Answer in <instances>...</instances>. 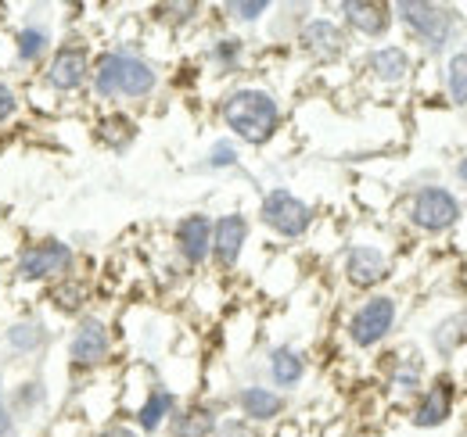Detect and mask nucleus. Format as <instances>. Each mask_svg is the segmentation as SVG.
I'll use <instances>...</instances> for the list:
<instances>
[{
	"label": "nucleus",
	"mask_w": 467,
	"mask_h": 437,
	"mask_svg": "<svg viewBox=\"0 0 467 437\" xmlns=\"http://www.w3.org/2000/svg\"><path fill=\"white\" fill-rule=\"evenodd\" d=\"M457 409V383L450 377H435L431 383H424V391L413 398L410 405V423L417 431H439L453 420Z\"/></svg>",
	"instance_id": "nucleus-19"
},
{
	"label": "nucleus",
	"mask_w": 467,
	"mask_h": 437,
	"mask_svg": "<svg viewBox=\"0 0 467 437\" xmlns=\"http://www.w3.org/2000/svg\"><path fill=\"white\" fill-rule=\"evenodd\" d=\"M162 68L130 44H112L94 51L90 68V90L87 97L101 108H122V105H144L159 94Z\"/></svg>",
	"instance_id": "nucleus-1"
},
{
	"label": "nucleus",
	"mask_w": 467,
	"mask_h": 437,
	"mask_svg": "<svg viewBox=\"0 0 467 437\" xmlns=\"http://www.w3.org/2000/svg\"><path fill=\"white\" fill-rule=\"evenodd\" d=\"M231 401H234V416H241V420H248V423H255V427H274V423H281L285 412H288V394L274 391L270 383H263V381L241 383V387L234 391Z\"/></svg>",
	"instance_id": "nucleus-18"
},
{
	"label": "nucleus",
	"mask_w": 467,
	"mask_h": 437,
	"mask_svg": "<svg viewBox=\"0 0 467 437\" xmlns=\"http://www.w3.org/2000/svg\"><path fill=\"white\" fill-rule=\"evenodd\" d=\"M18 423L11 416V405H7V373L0 370V437H18Z\"/></svg>",
	"instance_id": "nucleus-35"
},
{
	"label": "nucleus",
	"mask_w": 467,
	"mask_h": 437,
	"mask_svg": "<svg viewBox=\"0 0 467 437\" xmlns=\"http://www.w3.org/2000/svg\"><path fill=\"white\" fill-rule=\"evenodd\" d=\"M274 7H277L274 0H227V4H220L223 18L234 25H259V22L270 18Z\"/></svg>",
	"instance_id": "nucleus-32"
},
{
	"label": "nucleus",
	"mask_w": 467,
	"mask_h": 437,
	"mask_svg": "<svg viewBox=\"0 0 467 437\" xmlns=\"http://www.w3.org/2000/svg\"><path fill=\"white\" fill-rule=\"evenodd\" d=\"M11 72H40L58 44L55 18H47V7H33V15H22L11 29Z\"/></svg>",
	"instance_id": "nucleus-9"
},
{
	"label": "nucleus",
	"mask_w": 467,
	"mask_h": 437,
	"mask_svg": "<svg viewBox=\"0 0 467 437\" xmlns=\"http://www.w3.org/2000/svg\"><path fill=\"white\" fill-rule=\"evenodd\" d=\"M90 68H94V47L83 33H65L58 36L51 57L36 72V83L55 97V101H72L87 97L90 90Z\"/></svg>",
	"instance_id": "nucleus-4"
},
{
	"label": "nucleus",
	"mask_w": 467,
	"mask_h": 437,
	"mask_svg": "<svg viewBox=\"0 0 467 437\" xmlns=\"http://www.w3.org/2000/svg\"><path fill=\"white\" fill-rule=\"evenodd\" d=\"M18 437H26V434H18Z\"/></svg>",
	"instance_id": "nucleus-39"
},
{
	"label": "nucleus",
	"mask_w": 467,
	"mask_h": 437,
	"mask_svg": "<svg viewBox=\"0 0 467 437\" xmlns=\"http://www.w3.org/2000/svg\"><path fill=\"white\" fill-rule=\"evenodd\" d=\"M252 240V218L241 208H231L223 216H213V255L209 266H216L220 273H234L244 259V248Z\"/></svg>",
	"instance_id": "nucleus-15"
},
{
	"label": "nucleus",
	"mask_w": 467,
	"mask_h": 437,
	"mask_svg": "<svg viewBox=\"0 0 467 437\" xmlns=\"http://www.w3.org/2000/svg\"><path fill=\"white\" fill-rule=\"evenodd\" d=\"M26 111V94H22V83L11 79V76H0V129L15 126Z\"/></svg>",
	"instance_id": "nucleus-33"
},
{
	"label": "nucleus",
	"mask_w": 467,
	"mask_h": 437,
	"mask_svg": "<svg viewBox=\"0 0 467 437\" xmlns=\"http://www.w3.org/2000/svg\"><path fill=\"white\" fill-rule=\"evenodd\" d=\"M90 137L98 147L112 151V155H122L137 144L140 137V122L130 115L126 108H101L90 122Z\"/></svg>",
	"instance_id": "nucleus-23"
},
{
	"label": "nucleus",
	"mask_w": 467,
	"mask_h": 437,
	"mask_svg": "<svg viewBox=\"0 0 467 437\" xmlns=\"http://www.w3.org/2000/svg\"><path fill=\"white\" fill-rule=\"evenodd\" d=\"M7 405H11V416H15L18 431L51 423L55 398H51L47 377H44L40 370H29V373H22L15 383L7 381Z\"/></svg>",
	"instance_id": "nucleus-13"
},
{
	"label": "nucleus",
	"mask_w": 467,
	"mask_h": 437,
	"mask_svg": "<svg viewBox=\"0 0 467 437\" xmlns=\"http://www.w3.org/2000/svg\"><path fill=\"white\" fill-rule=\"evenodd\" d=\"M44 301H47L51 312H58V316H65V320L72 323V320H79V316L90 312L94 287H90V279L72 273V276H65L61 283H55V287H47V290H44Z\"/></svg>",
	"instance_id": "nucleus-25"
},
{
	"label": "nucleus",
	"mask_w": 467,
	"mask_h": 437,
	"mask_svg": "<svg viewBox=\"0 0 467 437\" xmlns=\"http://www.w3.org/2000/svg\"><path fill=\"white\" fill-rule=\"evenodd\" d=\"M457 179H461V183H467V155L457 162Z\"/></svg>",
	"instance_id": "nucleus-38"
},
{
	"label": "nucleus",
	"mask_w": 467,
	"mask_h": 437,
	"mask_svg": "<svg viewBox=\"0 0 467 437\" xmlns=\"http://www.w3.org/2000/svg\"><path fill=\"white\" fill-rule=\"evenodd\" d=\"M292 44L298 47V55H306L317 65H338L352 51V36L346 33V25L338 18H331V15H309L298 25Z\"/></svg>",
	"instance_id": "nucleus-12"
},
{
	"label": "nucleus",
	"mask_w": 467,
	"mask_h": 437,
	"mask_svg": "<svg viewBox=\"0 0 467 437\" xmlns=\"http://www.w3.org/2000/svg\"><path fill=\"white\" fill-rule=\"evenodd\" d=\"M216 437H263V427H255V423H248L241 416H223Z\"/></svg>",
	"instance_id": "nucleus-34"
},
{
	"label": "nucleus",
	"mask_w": 467,
	"mask_h": 437,
	"mask_svg": "<svg viewBox=\"0 0 467 437\" xmlns=\"http://www.w3.org/2000/svg\"><path fill=\"white\" fill-rule=\"evenodd\" d=\"M342 276L352 290H363V294H374L381 283H389L392 276V259L385 248L378 244H367V240H356L346 248L342 255Z\"/></svg>",
	"instance_id": "nucleus-16"
},
{
	"label": "nucleus",
	"mask_w": 467,
	"mask_h": 437,
	"mask_svg": "<svg viewBox=\"0 0 467 437\" xmlns=\"http://www.w3.org/2000/svg\"><path fill=\"white\" fill-rule=\"evenodd\" d=\"M461 216H464V201L450 187H442V183L417 187L407 201V222L417 233H424V237L450 233L461 222Z\"/></svg>",
	"instance_id": "nucleus-11"
},
{
	"label": "nucleus",
	"mask_w": 467,
	"mask_h": 437,
	"mask_svg": "<svg viewBox=\"0 0 467 437\" xmlns=\"http://www.w3.org/2000/svg\"><path fill=\"white\" fill-rule=\"evenodd\" d=\"M234 168H241V144H234L231 137H216L213 144H209V151L202 155V162H198V172H234Z\"/></svg>",
	"instance_id": "nucleus-31"
},
{
	"label": "nucleus",
	"mask_w": 467,
	"mask_h": 437,
	"mask_svg": "<svg viewBox=\"0 0 467 437\" xmlns=\"http://www.w3.org/2000/svg\"><path fill=\"white\" fill-rule=\"evenodd\" d=\"M464 344H467V312L446 316L439 327L431 330V348H435V355H442V359L457 355Z\"/></svg>",
	"instance_id": "nucleus-30"
},
{
	"label": "nucleus",
	"mask_w": 467,
	"mask_h": 437,
	"mask_svg": "<svg viewBox=\"0 0 467 437\" xmlns=\"http://www.w3.org/2000/svg\"><path fill=\"white\" fill-rule=\"evenodd\" d=\"M7 273L18 287L47 290V287L61 283L65 276L79 273V248L72 240H65V237H55V233L29 237V240H22V248L11 259Z\"/></svg>",
	"instance_id": "nucleus-3"
},
{
	"label": "nucleus",
	"mask_w": 467,
	"mask_h": 437,
	"mask_svg": "<svg viewBox=\"0 0 467 437\" xmlns=\"http://www.w3.org/2000/svg\"><path fill=\"white\" fill-rule=\"evenodd\" d=\"M173 255L183 269H205L213 255V216L209 212H183L173 222Z\"/></svg>",
	"instance_id": "nucleus-17"
},
{
	"label": "nucleus",
	"mask_w": 467,
	"mask_h": 437,
	"mask_svg": "<svg viewBox=\"0 0 467 437\" xmlns=\"http://www.w3.org/2000/svg\"><path fill=\"white\" fill-rule=\"evenodd\" d=\"M176 409H180V394L166 381L151 377V381L144 383L140 398L126 409L122 420H130L144 437H159L166 431V423H170V416H173Z\"/></svg>",
	"instance_id": "nucleus-14"
},
{
	"label": "nucleus",
	"mask_w": 467,
	"mask_h": 437,
	"mask_svg": "<svg viewBox=\"0 0 467 437\" xmlns=\"http://www.w3.org/2000/svg\"><path fill=\"white\" fill-rule=\"evenodd\" d=\"M400 298L396 294H385V290H374L367 294L346 320V340H349L356 351H374L381 348L396 327H400Z\"/></svg>",
	"instance_id": "nucleus-8"
},
{
	"label": "nucleus",
	"mask_w": 467,
	"mask_h": 437,
	"mask_svg": "<svg viewBox=\"0 0 467 437\" xmlns=\"http://www.w3.org/2000/svg\"><path fill=\"white\" fill-rule=\"evenodd\" d=\"M385 387L396 401H413L420 391H424V359L417 351H407V355H396L392 366H389V377H385Z\"/></svg>",
	"instance_id": "nucleus-27"
},
{
	"label": "nucleus",
	"mask_w": 467,
	"mask_h": 437,
	"mask_svg": "<svg viewBox=\"0 0 467 437\" xmlns=\"http://www.w3.org/2000/svg\"><path fill=\"white\" fill-rule=\"evenodd\" d=\"M55 344V327L44 312H18L11 316L4 327H0V355L4 362H15V366H29V362H40Z\"/></svg>",
	"instance_id": "nucleus-10"
},
{
	"label": "nucleus",
	"mask_w": 467,
	"mask_h": 437,
	"mask_svg": "<svg viewBox=\"0 0 467 437\" xmlns=\"http://www.w3.org/2000/svg\"><path fill=\"white\" fill-rule=\"evenodd\" d=\"M223 423V409L216 401H205V398H194V401H180L170 423H166V437H216Z\"/></svg>",
	"instance_id": "nucleus-22"
},
{
	"label": "nucleus",
	"mask_w": 467,
	"mask_h": 437,
	"mask_svg": "<svg viewBox=\"0 0 467 437\" xmlns=\"http://www.w3.org/2000/svg\"><path fill=\"white\" fill-rule=\"evenodd\" d=\"M220 122L234 144L244 147H266L285 129V105L274 90L241 83L220 97Z\"/></svg>",
	"instance_id": "nucleus-2"
},
{
	"label": "nucleus",
	"mask_w": 467,
	"mask_h": 437,
	"mask_svg": "<svg viewBox=\"0 0 467 437\" xmlns=\"http://www.w3.org/2000/svg\"><path fill=\"white\" fill-rule=\"evenodd\" d=\"M255 216H259L266 233H274L277 240H288V244L306 240L313 233V226H317V208L302 194H295L292 187H270V190H263Z\"/></svg>",
	"instance_id": "nucleus-7"
},
{
	"label": "nucleus",
	"mask_w": 467,
	"mask_h": 437,
	"mask_svg": "<svg viewBox=\"0 0 467 437\" xmlns=\"http://www.w3.org/2000/svg\"><path fill=\"white\" fill-rule=\"evenodd\" d=\"M335 11H338V22L346 25V33L359 36V40H385L396 25L392 4H381V0H342V4H335Z\"/></svg>",
	"instance_id": "nucleus-20"
},
{
	"label": "nucleus",
	"mask_w": 467,
	"mask_h": 437,
	"mask_svg": "<svg viewBox=\"0 0 467 437\" xmlns=\"http://www.w3.org/2000/svg\"><path fill=\"white\" fill-rule=\"evenodd\" d=\"M205 65L216 76H237L248 65V40L237 33H216L205 44Z\"/></svg>",
	"instance_id": "nucleus-26"
},
{
	"label": "nucleus",
	"mask_w": 467,
	"mask_h": 437,
	"mask_svg": "<svg viewBox=\"0 0 467 437\" xmlns=\"http://www.w3.org/2000/svg\"><path fill=\"white\" fill-rule=\"evenodd\" d=\"M119 333L101 312H87L68 323L65 333V366L72 377H98L116 362Z\"/></svg>",
	"instance_id": "nucleus-5"
},
{
	"label": "nucleus",
	"mask_w": 467,
	"mask_h": 437,
	"mask_svg": "<svg viewBox=\"0 0 467 437\" xmlns=\"http://www.w3.org/2000/svg\"><path fill=\"white\" fill-rule=\"evenodd\" d=\"M151 18L166 29H173V33H183V29H194L205 18V7L194 4V0H170V4H155Z\"/></svg>",
	"instance_id": "nucleus-28"
},
{
	"label": "nucleus",
	"mask_w": 467,
	"mask_h": 437,
	"mask_svg": "<svg viewBox=\"0 0 467 437\" xmlns=\"http://www.w3.org/2000/svg\"><path fill=\"white\" fill-rule=\"evenodd\" d=\"M442 86H446V97L453 108H467V47H457L446 55Z\"/></svg>",
	"instance_id": "nucleus-29"
},
{
	"label": "nucleus",
	"mask_w": 467,
	"mask_h": 437,
	"mask_svg": "<svg viewBox=\"0 0 467 437\" xmlns=\"http://www.w3.org/2000/svg\"><path fill=\"white\" fill-rule=\"evenodd\" d=\"M392 18L420 44V51L431 57L446 55L461 29L457 11L450 4H435V0H400V4H392Z\"/></svg>",
	"instance_id": "nucleus-6"
},
{
	"label": "nucleus",
	"mask_w": 467,
	"mask_h": 437,
	"mask_svg": "<svg viewBox=\"0 0 467 437\" xmlns=\"http://www.w3.org/2000/svg\"><path fill=\"white\" fill-rule=\"evenodd\" d=\"M87 437H144V434H140L130 420H122V416H119V420H105L101 427H94Z\"/></svg>",
	"instance_id": "nucleus-36"
},
{
	"label": "nucleus",
	"mask_w": 467,
	"mask_h": 437,
	"mask_svg": "<svg viewBox=\"0 0 467 437\" xmlns=\"http://www.w3.org/2000/svg\"><path fill=\"white\" fill-rule=\"evenodd\" d=\"M363 76L374 79L378 86H407L410 76H413V55H410L403 44H378L363 55Z\"/></svg>",
	"instance_id": "nucleus-21"
},
{
	"label": "nucleus",
	"mask_w": 467,
	"mask_h": 437,
	"mask_svg": "<svg viewBox=\"0 0 467 437\" xmlns=\"http://www.w3.org/2000/svg\"><path fill=\"white\" fill-rule=\"evenodd\" d=\"M18 248H22L18 229H11V226L0 222V266H11V259L18 255Z\"/></svg>",
	"instance_id": "nucleus-37"
},
{
	"label": "nucleus",
	"mask_w": 467,
	"mask_h": 437,
	"mask_svg": "<svg viewBox=\"0 0 467 437\" xmlns=\"http://www.w3.org/2000/svg\"><path fill=\"white\" fill-rule=\"evenodd\" d=\"M263 370H266V383H270L274 391L288 394L295 387H302L306 377H309V355H306L302 348H295V344H274V348L266 351Z\"/></svg>",
	"instance_id": "nucleus-24"
}]
</instances>
